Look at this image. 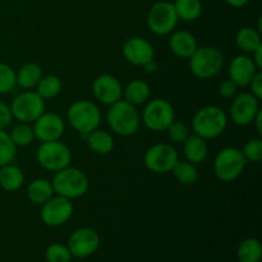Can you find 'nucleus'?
Listing matches in <instances>:
<instances>
[{
	"instance_id": "30",
	"label": "nucleus",
	"mask_w": 262,
	"mask_h": 262,
	"mask_svg": "<svg viewBox=\"0 0 262 262\" xmlns=\"http://www.w3.org/2000/svg\"><path fill=\"white\" fill-rule=\"evenodd\" d=\"M171 173L174 174V178L184 186H189V184L196 183L199 179V170L194 164L189 163V161H181L178 160L174 168L171 169Z\"/></svg>"
},
{
	"instance_id": "31",
	"label": "nucleus",
	"mask_w": 262,
	"mask_h": 262,
	"mask_svg": "<svg viewBox=\"0 0 262 262\" xmlns=\"http://www.w3.org/2000/svg\"><path fill=\"white\" fill-rule=\"evenodd\" d=\"M9 136L12 138L13 143L17 147L30 146L36 140L32 125L28 124V123H18L17 125H14L12 128V130L9 132Z\"/></svg>"
},
{
	"instance_id": "18",
	"label": "nucleus",
	"mask_w": 262,
	"mask_h": 262,
	"mask_svg": "<svg viewBox=\"0 0 262 262\" xmlns=\"http://www.w3.org/2000/svg\"><path fill=\"white\" fill-rule=\"evenodd\" d=\"M258 71L260 69L256 67L251 56L241 54L232 59L228 74H229V79H232L238 87H247Z\"/></svg>"
},
{
	"instance_id": "32",
	"label": "nucleus",
	"mask_w": 262,
	"mask_h": 262,
	"mask_svg": "<svg viewBox=\"0 0 262 262\" xmlns=\"http://www.w3.org/2000/svg\"><path fill=\"white\" fill-rule=\"evenodd\" d=\"M15 155H17V146L13 143L7 130L0 129V166L12 164Z\"/></svg>"
},
{
	"instance_id": "24",
	"label": "nucleus",
	"mask_w": 262,
	"mask_h": 262,
	"mask_svg": "<svg viewBox=\"0 0 262 262\" xmlns=\"http://www.w3.org/2000/svg\"><path fill=\"white\" fill-rule=\"evenodd\" d=\"M55 193H54L53 183L45 178L33 179L27 186L28 200L35 205H43Z\"/></svg>"
},
{
	"instance_id": "25",
	"label": "nucleus",
	"mask_w": 262,
	"mask_h": 262,
	"mask_svg": "<svg viewBox=\"0 0 262 262\" xmlns=\"http://www.w3.org/2000/svg\"><path fill=\"white\" fill-rule=\"evenodd\" d=\"M42 69L36 63H27L20 67L18 72H15L17 86L23 90L36 89L37 83L42 77Z\"/></svg>"
},
{
	"instance_id": "43",
	"label": "nucleus",
	"mask_w": 262,
	"mask_h": 262,
	"mask_svg": "<svg viewBox=\"0 0 262 262\" xmlns=\"http://www.w3.org/2000/svg\"><path fill=\"white\" fill-rule=\"evenodd\" d=\"M225 2L233 8H243L250 3V0H225Z\"/></svg>"
},
{
	"instance_id": "13",
	"label": "nucleus",
	"mask_w": 262,
	"mask_h": 262,
	"mask_svg": "<svg viewBox=\"0 0 262 262\" xmlns=\"http://www.w3.org/2000/svg\"><path fill=\"white\" fill-rule=\"evenodd\" d=\"M258 110H260V100L256 99L251 92H243L233 97L230 105V118L237 125L246 127L252 124Z\"/></svg>"
},
{
	"instance_id": "3",
	"label": "nucleus",
	"mask_w": 262,
	"mask_h": 262,
	"mask_svg": "<svg viewBox=\"0 0 262 262\" xmlns=\"http://www.w3.org/2000/svg\"><path fill=\"white\" fill-rule=\"evenodd\" d=\"M51 183H53L54 193L69 200L84 196L90 187L89 177L86 176V173L71 165L55 171Z\"/></svg>"
},
{
	"instance_id": "11",
	"label": "nucleus",
	"mask_w": 262,
	"mask_h": 262,
	"mask_svg": "<svg viewBox=\"0 0 262 262\" xmlns=\"http://www.w3.org/2000/svg\"><path fill=\"white\" fill-rule=\"evenodd\" d=\"M178 160V151L170 143H156L147 148L143 156L145 166L155 174L169 173Z\"/></svg>"
},
{
	"instance_id": "2",
	"label": "nucleus",
	"mask_w": 262,
	"mask_h": 262,
	"mask_svg": "<svg viewBox=\"0 0 262 262\" xmlns=\"http://www.w3.org/2000/svg\"><path fill=\"white\" fill-rule=\"evenodd\" d=\"M228 117L222 107L216 105H209L194 114L192 120V129L194 135L204 140H214L222 136L227 129Z\"/></svg>"
},
{
	"instance_id": "29",
	"label": "nucleus",
	"mask_w": 262,
	"mask_h": 262,
	"mask_svg": "<svg viewBox=\"0 0 262 262\" xmlns=\"http://www.w3.org/2000/svg\"><path fill=\"white\" fill-rule=\"evenodd\" d=\"M237 256L239 262H260L262 247L260 241L256 238H247L238 246Z\"/></svg>"
},
{
	"instance_id": "35",
	"label": "nucleus",
	"mask_w": 262,
	"mask_h": 262,
	"mask_svg": "<svg viewBox=\"0 0 262 262\" xmlns=\"http://www.w3.org/2000/svg\"><path fill=\"white\" fill-rule=\"evenodd\" d=\"M242 154L247 163H260L262 160V140L252 138L247 141L242 148Z\"/></svg>"
},
{
	"instance_id": "42",
	"label": "nucleus",
	"mask_w": 262,
	"mask_h": 262,
	"mask_svg": "<svg viewBox=\"0 0 262 262\" xmlns=\"http://www.w3.org/2000/svg\"><path fill=\"white\" fill-rule=\"evenodd\" d=\"M143 68H145L146 73H155V72L158 71V63H156L155 59H154V60L148 61L147 64H145Z\"/></svg>"
},
{
	"instance_id": "34",
	"label": "nucleus",
	"mask_w": 262,
	"mask_h": 262,
	"mask_svg": "<svg viewBox=\"0 0 262 262\" xmlns=\"http://www.w3.org/2000/svg\"><path fill=\"white\" fill-rule=\"evenodd\" d=\"M72 253L67 246L61 243H51L45 252V258L48 262H71Z\"/></svg>"
},
{
	"instance_id": "23",
	"label": "nucleus",
	"mask_w": 262,
	"mask_h": 262,
	"mask_svg": "<svg viewBox=\"0 0 262 262\" xmlns=\"http://www.w3.org/2000/svg\"><path fill=\"white\" fill-rule=\"evenodd\" d=\"M25 183V174L17 165L8 164L0 166V187L7 192H15L22 188Z\"/></svg>"
},
{
	"instance_id": "8",
	"label": "nucleus",
	"mask_w": 262,
	"mask_h": 262,
	"mask_svg": "<svg viewBox=\"0 0 262 262\" xmlns=\"http://www.w3.org/2000/svg\"><path fill=\"white\" fill-rule=\"evenodd\" d=\"M141 120L145 127L152 132H165L166 128L176 120V112L168 100H148L141 115Z\"/></svg>"
},
{
	"instance_id": "28",
	"label": "nucleus",
	"mask_w": 262,
	"mask_h": 262,
	"mask_svg": "<svg viewBox=\"0 0 262 262\" xmlns=\"http://www.w3.org/2000/svg\"><path fill=\"white\" fill-rule=\"evenodd\" d=\"M63 90L61 79L55 74H48V76L41 77L40 82L36 86V92L42 97L43 100H51L59 96Z\"/></svg>"
},
{
	"instance_id": "27",
	"label": "nucleus",
	"mask_w": 262,
	"mask_h": 262,
	"mask_svg": "<svg viewBox=\"0 0 262 262\" xmlns=\"http://www.w3.org/2000/svg\"><path fill=\"white\" fill-rule=\"evenodd\" d=\"M173 4L178 19L184 22H193L202 13L201 0H176Z\"/></svg>"
},
{
	"instance_id": "12",
	"label": "nucleus",
	"mask_w": 262,
	"mask_h": 262,
	"mask_svg": "<svg viewBox=\"0 0 262 262\" xmlns=\"http://www.w3.org/2000/svg\"><path fill=\"white\" fill-rule=\"evenodd\" d=\"M41 220L48 227H60L68 223L73 216L74 206L72 200L61 196H53L50 200L41 205Z\"/></svg>"
},
{
	"instance_id": "14",
	"label": "nucleus",
	"mask_w": 262,
	"mask_h": 262,
	"mask_svg": "<svg viewBox=\"0 0 262 262\" xmlns=\"http://www.w3.org/2000/svg\"><path fill=\"white\" fill-rule=\"evenodd\" d=\"M99 246L100 237L96 230L91 228H79L71 234L67 247L69 248L73 257L86 258L94 255Z\"/></svg>"
},
{
	"instance_id": "40",
	"label": "nucleus",
	"mask_w": 262,
	"mask_h": 262,
	"mask_svg": "<svg viewBox=\"0 0 262 262\" xmlns=\"http://www.w3.org/2000/svg\"><path fill=\"white\" fill-rule=\"evenodd\" d=\"M252 60L258 69L262 68V46L256 49L252 53Z\"/></svg>"
},
{
	"instance_id": "20",
	"label": "nucleus",
	"mask_w": 262,
	"mask_h": 262,
	"mask_svg": "<svg viewBox=\"0 0 262 262\" xmlns=\"http://www.w3.org/2000/svg\"><path fill=\"white\" fill-rule=\"evenodd\" d=\"M183 154L186 156V160L189 163L199 165L204 163L209 154L206 140L197 135H189L187 140L183 142Z\"/></svg>"
},
{
	"instance_id": "26",
	"label": "nucleus",
	"mask_w": 262,
	"mask_h": 262,
	"mask_svg": "<svg viewBox=\"0 0 262 262\" xmlns=\"http://www.w3.org/2000/svg\"><path fill=\"white\" fill-rule=\"evenodd\" d=\"M235 43L242 51L252 54L256 49L262 46L260 31L251 27L239 28L235 35Z\"/></svg>"
},
{
	"instance_id": "15",
	"label": "nucleus",
	"mask_w": 262,
	"mask_h": 262,
	"mask_svg": "<svg viewBox=\"0 0 262 262\" xmlns=\"http://www.w3.org/2000/svg\"><path fill=\"white\" fill-rule=\"evenodd\" d=\"M92 94L100 104L110 106L122 100L123 86L119 79L113 74H100L94 79Z\"/></svg>"
},
{
	"instance_id": "17",
	"label": "nucleus",
	"mask_w": 262,
	"mask_h": 262,
	"mask_svg": "<svg viewBox=\"0 0 262 262\" xmlns=\"http://www.w3.org/2000/svg\"><path fill=\"white\" fill-rule=\"evenodd\" d=\"M122 51L125 60L136 67H143L155 59V50L150 41L138 36H133L125 40Z\"/></svg>"
},
{
	"instance_id": "36",
	"label": "nucleus",
	"mask_w": 262,
	"mask_h": 262,
	"mask_svg": "<svg viewBox=\"0 0 262 262\" xmlns=\"http://www.w3.org/2000/svg\"><path fill=\"white\" fill-rule=\"evenodd\" d=\"M168 133L169 140L173 143H183L189 136V129L184 123L174 120L165 130Z\"/></svg>"
},
{
	"instance_id": "39",
	"label": "nucleus",
	"mask_w": 262,
	"mask_h": 262,
	"mask_svg": "<svg viewBox=\"0 0 262 262\" xmlns=\"http://www.w3.org/2000/svg\"><path fill=\"white\" fill-rule=\"evenodd\" d=\"M250 89H251V94L256 97V99L261 100L262 99V73L261 71H258L257 73L255 74L252 79L250 82Z\"/></svg>"
},
{
	"instance_id": "41",
	"label": "nucleus",
	"mask_w": 262,
	"mask_h": 262,
	"mask_svg": "<svg viewBox=\"0 0 262 262\" xmlns=\"http://www.w3.org/2000/svg\"><path fill=\"white\" fill-rule=\"evenodd\" d=\"M252 124L255 125L256 130H257L258 135L261 136L262 135V112H261V109L258 110V113L256 114V117H255V119H253Z\"/></svg>"
},
{
	"instance_id": "16",
	"label": "nucleus",
	"mask_w": 262,
	"mask_h": 262,
	"mask_svg": "<svg viewBox=\"0 0 262 262\" xmlns=\"http://www.w3.org/2000/svg\"><path fill=\"white\" fill-rule=\"evenodd\" d=\"M35 138L40 142L58 141L63 136L66 123L60 115L55 113H43L32 123Z\"/></svg>"
},
{
	"instance_id": "10",
	"label": "nucleus",
	"mask_w": 262,
	"mask_h": 262,
	"mask_svg": "<svg viewBox=\"0 0 262 262\" xmlns=\"http://www.w3.org/2000/svg\"><path fill=\"white\" fill-rule=\"evenodd\" d=\"M174 4L170 2H158L150 8L146 17L147 27L154 35L166 36L170 35L178 25Z\"/></svg>"
},
{
	"instance_id": "37",
	"label": "nucleus",
	"mask_w": 262,
	"mask_h": 262,
	"mask_svg": "<svg viewBox=\"0 0 262 262\" xmlns=\"http://www.w3.org/2000/svg\"><path fill=\"white\" fill-rule=\"evenodd\" d=\"M238 92V86L232 81V79H225L220 83L219 86V94L220 96H223L224 99H233V97L237 95Z\"/></svg>"
},
{
	"instance_id": "4",
	"label": "nucleus",
	"mask_w": 262,
	"mask_h": 262,
	"mask_svg": "<svg viewBox=\"0 0 262 262\" xmlns=\"http://www.w3.org/2000/svg\"><path fill=\"white\" fill-rule=\"evenodd\" d=\"M67 119L71 127L83 137L99 128L101 123V112L95 102L89 100H78L69 106Z\"/></svg>"
},
{
	"instance_id": "38",
	"label": "nucleus",
	"mask_w": 262,
	"mask_h": 262,
	"mask_svg": "<svg viewBox=\"0 0 262 262\" xmlns=\"http://www.w3.org/2000/svg\"><path fill=\"white\" fill-rule=\"evenodd\" d=\"M13 120L12 112H10L9 105L5 104L0 100V129H7Z\"/></svg>"
},
{
	"instance_id": "5",
	"label": "nucleus",
	"mask_w": 262,
	"mask_h": 262,
	"mask_svg": "<svg viewBox=\"0 0 262 262\" xmlns=\"http://www.w3.org/2000/svg\"><path fill=\"white\" fill-rule=\"evenodd\" d=\"M224 66V55L214 46L197 48L189 58V71L196 78L210 79L217 76Z\"/></svg>"
},
{
	"instance_id": "33",
	"label": "nucleus",
	"mask_w": 262,
	"mask_h": 262,
	"mask_svg": "<svg viewBox=\"0 0 262 262\" xmlns=\"http://www.w3.org/2000/svg\"><path fill=\"white\" fill-rule=\"evenodd\" d=\"M17 87L15 71L5 63H0V95L12 92Z\"/></svg>"
},
{
	"instance_id": "1",
	"label": "nucleus",
	"mask_w": 262,
	"mask_h": 262,
	"mask_svg": "<svg viewBox=\"0 0 262 262\" xmlns=\"http://www.w3.org/2000/svg\"><path fill=\"white\" fill-rule=\"evenodd\" d=\"M106 122L113 132L122 137H129L140 129L141 117L136 106L122 99L110 105L106 113Z\"/></svg>"
},
{
	"instance_id": "7",
	"label": "nucleus",
	"mask_w": 262,
	"mask_h": 262,
	"mask_svg": "<svg viewBox=\"0 0 262 262\" xmlns=\"http://www.w3.org/2000/svg\"><path fill=\"white\" fill-rule=\"evenodd\" d=\"M9 107L13 119H17L19 123L32 124L45 113V100L36 91L26 90L13 99Z\"/></svg>"
},
{
	"instance_id": "19",
	"label": "nucleus",
	"mask_w": 262,
	"mask_h": 262,
	"mask_svg": "<svg viewBox=\"0 0 262 262\" xmlns=\"http://www.w3.org/2000/svg\"><path fill=\"white\" fill-rule=\"evenodd\" d=\"M169 46L174 55L182 59H189L199 48L193 33L184 30L171 32L170 38H169Z\"/></svg>"
},
{
	"instance_id": "6",
	"label": "nucleus",
	"mask_w": 262,
	"mask_h": 262,
	"mask_svg": "<svg viewBox=\"0 0 262 262\" xmlns=\"http://www.w3.org/2000/svg\"><path fill=\"white\" fill-rule=\"evenodd\" d=\"M247 165V160L243 156L242 150L237 147L222 148L214 159V173L222 182L235 181Z\"/></svg>"
},
{
	"instance_id": "9",
	"label": "nucleus",
	"mask_w": 262,
	"mask_h": 262,
	"mask_svg": "<svg viewBox=\"0 0 262 262\" xmlns=\"http://www.w3.org/2000/svg\"><path fill=\"white\" fill-rule=\"evenodd\" d=\"M36 159L41 168L55 173L71 165L72 151L66 143L60 142L59 140L41 142L36 152Z\"/></svg>"
},
{
	"instance_id": "22",
	"label": "nucleus",
	"mask_w": 262,
	"mask_h": 262,
	"mask_svg": "<svg viewBox=\"0 0 262 262\" xmlns=\"http://www.w3.org/2000/svg\"><path fill=\"white\" fill-rule=\"evenodd\" d=\"M86 142L90 150L96 155H107L114 150V138L109 132L96 128L86 136Z\"/></svg>"
},
{
	"instance_id": "21",
	"label": "nucleus",
	"mask_w": 262,
	"mask_h": 262,
	"mask_svg": "<svg viewBox=\"0 0 262 262\" xmlns=\"http://www.w3.org/2000/svg\"><path fill=\"white\" fill-rule=\"evenodd\" d=\"M151 95L150 84L142 79H132L127 86L123 89V97L124 101L129 102L133 106L143 105L148 101Z\"/></svg>"
}]
</instances>
